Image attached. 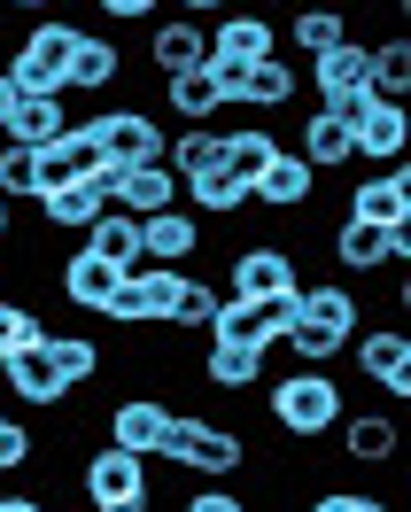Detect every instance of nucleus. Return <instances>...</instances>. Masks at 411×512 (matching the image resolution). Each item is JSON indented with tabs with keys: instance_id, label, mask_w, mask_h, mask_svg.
Masks as SVG:
<instances>
[{
	"instance_id": "dca6fc26",
	"label": "nucleus",
	"mask_w": 411,
	"mask_h": 512,
	"mask_svg": "<svg viewBox=\"0 0 411 512\" xmlns=\"http://www.w3.org/2000/svg\"><path fill=\"white\" fill-rule=\"evenodd\" d=\"M349 218L388 225V233H396V225H411V171H404V163H380L373 179L349 194Z\"/></svg>"
},
{
	"instance_id": "58836bf2",
	"label": "nucleus",
	"mask_w": 411,
	"mask_h": 512,
	"mask_svg": "<svg viewBox=\"0 0 411 512\" xmlns=\"http://www.w3.org/2000/svg\"><path fill=\"white\" fill-rule=\"evenodd\" d=\"M32 458H39V435L24 419H0V474H24Z\"/></svg>"
},
{
	"instance_id": "c85d7f7f",
	"label": "nucleus",
	"mask_w": 411,
	"mask_h": 512,
	"mask_svg": "<svg viewBox=\"0 0 411 512\" xmlns=\"http://www.w3.org/2000/svg\"><path fill=\"white\" fill-rule=\"evenodd\" d=\"M202 381L225 388V396H249L264 381V350H241V342H210L202 350Z\"/></svg>"
},
{
	"instance_id": "7c9ffc66",
	"label": "nucleus",
	"mask_w": 411,
	"mask_h": 512,
	"mask_svg": "<svg viewBox=\"0 0 411 512\" xmlns=\"http://www.w3.org/2000/svg\"><path fill=\"white\" fill-rule=\"evenodd\" d=\"M334 264H342V272H380V264H388V225L342 218L334 225Z\"/></svg>"
},
{
	"instance_id": "0eeeda50",
	"label": "nucleus",
	"mask_w": 411,
	"mask_h": 512,
	"mask_svg": "<svg viewBox=\"0 0 411 512\" xmlns=\"http://www.w3.org/2000/svg\"><path fill=\"white\" fill-rule=\"evenodd\" d=\"M264 55H280V32H272V16H249V8H233V16H218L210 24V78L225 86V109H233V78L249 63H264Z\"/></svg>"
},
{
	"instance_id": "4c0bfd02",
	"label": "nucleus",
	"mask_w": 411,
	"mask_h": 512,
	"mask_svg": "<svg viewBox=\"0 0 411 512\" xmlns=\"http://www.w3.org/2000/svg\"><path fill=\"white\" fill-rule=\"evenodd\" d=\"M32 342H47L39 311L24 303V295H0V357H8V350H32Z\"/></svg>"
},
{
	"instance_id": "f8f14e48",
	"label": "nucleus",
	"mask_w": 411,
	"mask_h": 512,
	"mask_svg": "<svg viewBox=\"0 0 411 512\" xmlns=\"http://www.w3.org/2000/svg\"><path fill=\"white\" fill-rule=\"evenodd\" d=\"M311 194H318V171L295 148H272V163L256 171V187H249V202H264V210H280V218H303L311 210Z\"/></svg>"
},
{
	"instance_id": "bb28decb",
	"label": "nucleus",
	"mask_w": 411,
	"mask_h": 512,
	"mask_svg": "<svg viewBox=\"0 0 411 512\" xmlns=\"http://www.w3.org/2000/svg\"><path fill=\"white\" fill-rule=\"evenodd\" d=\"M78 249L101 256V264H117V272H132V264H140V218H125V210H101V218L78 233Z\"/></svg>"
},
{
	"instance_id": "9d476101",
	"label": "nucleus",
	"mask_w": 411,
	"mask_h": 512,
	"mask_svg": "<svg viewBox=\"0 0 411 512\" xmlns=\"http://www.w3.org/2000/svg\"><path fill=\"white\" fill-rule=\"evenodd\" d=\"M0 388H8L24 412H63V404H70V381L55 373L47 342H32V350H8V357H0Z\"/></svg>"
},
{
	"instance_id": "ddd939ff",
	"label": "nucleus",
	"mask_w": 411,
	"mask_h": 512,
	"mask_svg": "<svg viewBox=\"0 0 411 512\" xmlns=\"http://www.w3.org/2000/svg\"><path fill=\"white\" fill-rule=\"evenodd\" d=\"M94 171H101V148L86 140V125H70L63 140L32 148V194H55V187H70V179H94Z\"/></svg>"
},
{
	"instance_id": "4468645a",
	"label": "nucleus",
	"mask_w": 411,
	"mask_h": 512,
	"mask_svg": "<svg viewBox=\"0 0 411 512\" xmlns=\"http://www.w3.org/2000/svg\"><path fill=\"white\" fill-rule=\"evenodd\" d=\"M179 202V179H171V163H125V171H109V210H125V218H156Z\"/></svg>"
},
{
	"instance_id": "7ed1b4c3",
	"label": "nucleus",
	"mask_w": 411,
	"mask_h": 512,
	"mask_svg": "<svg viewBox=\"0 0 411 512\" xmlns=\"http://www.w3.org/2000/svg\"><path fill=\"white\" fill-rule=\"evenodd\" d=\"M163 466H179V474H241V458H249V443L225 427V419H202V412H171V427H163V443H156Z\"/></svg>"
},
{
	"instance_id": "a19ab883",
	"label": "nucleus",
	"mask_w": 411,
	"mask_h": 512,
	"mask_svg": "<svg viewBox=\"0 0 411 512\" xmlns=\"http://www.w3.org/2000/svg\"><path fill=\"white\" fill-rule=\"evenodd\" d=\"M0 194H32V148H0Z\"/></svg>"
},
{
	"instance_id": "6e6552de",
	"label": "nucleus",
	"mask_w": 411,
	"mask_h": 512,
	"mask_svg": "<svg viewBox=\"0 0 411 512\" xmlns=\"http://www.w3.org/2000/svg\"><path fill=\"white\" fill-rule=\"evenodd\" d=\"M86 140L101 148V163L125 171V163H163V140H171V132H163L148 109H94V117H86Z\"/></svg>"
},
{
	"instance_id": "a211bd4d",
	"label": "nucleus",
	"mask_w": 411,
	"mask_h": 512,
	"mask_svg": "<svg viewBox=\"0 0 411 512\" xmlns=\"http://www.w3.org/2000/svg\"><path fill=\"white\" fill-rule=\"evenodd\" d=\"M349 148H357V156H373V163H404V148H411L404 101H373V109L349 125Z\"/></svg>"
},
{
	"instance_id": "4be33fe9",
	"label": "nucleus",
	"mask_w": 411,
	"mask_h": 512,
	"mask_svg": "<svg viewBox=\"0 0 411 512\" xmlns=\"http://www.w3.org/2000/svg\"><path fill=\"white\" fill-rule=\"evenodd\" d=\"M63 132H70V94H16V109H8V140L16 148H47Z\"/></svg>"
},
{
	"instance_id": "c9c22d12",
	"label": "nucleus",
	"mask_w": 411,
	"mask_h": 512,
	"mask_svg": "<svg viewBox=\"0 0 411 512\" xmlns=\"http://www.w3.org/2000/svg\"><path fill=\"white\" fill-rule=\"evenodd\" d=\"M218 280H194V272H187V280H179V303H171V319H163V326H179V334H210V319H218Z\"/></svg>"
},
{
	"instance_id": "5701e85b",
	"label": "nucleus",
	"mask_w": 411,
	"mask_h": 512,
	"mask_svg": "<svg viewBox=\"0 0 411 512\" xmlns=\"http://www.w3.org/2000/svg\"><path fill=\"white\" fill-rule=\"evenodd\" d=\"M349 39V8H326V0H295L287 8V47L311 63V55H326V47H342Z\"/></svg>"
},
{
	"instance_id": "1a4fd4ad",
	"label": "nucleus",
	"mask_w": 411,
	"mask_h": 512,
	"mask_svg": "<svg viewBox=\"0 0 411 512\" xmlns=\"http://www.w3.org/2000/svg\"><path fill=\"white\" fill-rule=\"evenodd\" d=\"M295 303H256V295H218V319H210V342H241V350H280Z\"/></svg>"
},
{
	"instance_id": "2eb2a0df",
	"label": "nucleus",
	"mask_w": 411,
	"mask_h": 512,
	"mask_svg": "<svg viewBox=\"0 0 411 512\" xmlns=\"http://www.w3.org/2000/svg\"><path fill=\"white\" fill-rule=\"evenodd\" d=\"M125 78V47L109 32H78V47H70V78H63V94H86V101H101L109 86Z\"/></svg>"
},
{
	"instance_id": "8fccbe9b",
	"label": "nucleus",
	"mask_w": 411,
	"mask_h": 512,
	"mask_svg": "<svg viewBox=\"0 0 411 512\" xmlns=\"http://www.w3.org/2000/svg\"><path fill=\"white\" fill-rule=\"evenodd\" d=\"M0 419H8V404H0Z\"/></svg>"
},
{
	"instance_id": "37998d69",
	"label": "nucleus",
	"mask_w": 411,
	"mask_h": 512,
	"mask_svg": "<svg viewBox=\"0 0 411 512\" xmlns=\"http://www.w3.org/2000/svg\"><path fill=\"white\" fill-rule=\"evenodd\" d=\"M94 8H109L117 24H148V8H156V0H94Z\"/></svg>"
},
{
	"instance_id": "de8ad7c7",
	"label": "nucleus",
	"mask_w": 411,
	"mask_h": 512,
	"mask_svg": "<svg viewBox=\"0 0 411 512\" xmlns=\"http://www.w3.org/2000/svg\"><path fill=\"white\" fill-rule=\"evenodd\" d=\"M8 233H16V218H8V194H0V249H8Z\"/></svg>"
},
{
	"instance_id": "20e7f679",
	"label": "nucleus",
	"mask_w": 411,
	"mask_h": 512,
	"mask_svg": "<svg viewBox=\"0 0 411 512\" xmlns=\"http://www.w3.org/2000/svg\"><path fill=\"white\" fill-rule=\"evenodd\" d=\"M78 489H86L94 512H156V466H148L140 450H117V443L86 450Z\"/></svg>"
},
{
	"instance_id": "9b49d317",
	"label": "nucleus",
	"mask_w": 411,
	"mask_h": 512,
	"mask_svg": "<svg viewBox=\"0 0 411 512\" xmlns=\"http://www.w3.org/2000/svg\"><path fill=\"white\" fill-rule=\"evenodd\" d=\"M349 350H357V373H365L380 396H396V404L411 396V334L404 326H373V334H357Z\"/></svg>"
},
{
	"instance_id": "79ce46f5",
	"label": "nucleus",
	"mask_w": 411,
	"mask_h": 512,
	"mask_svg": "<svg viewBox=\"0 0 411 512\" xmlns=\"http://www.w3.org/2000/svg\"><path fill=\"white\" fill-rule=\"evenodd\" d=\"M179 512H249V505H241V497H233L225 481H210V489H194V497H187Z\"/></svg>"
},
{
	"instance_id": "aec40b11",
	"label": "nucleus",
	"mask_w": 411,
	"mask_h": 512,
	"mask_svg": "<svg viewBox=\"0 0 411 512\" xmlns=\"http://www.w3.org/2000/svg\"><path fill=\"white\" fill-rule=\"evenodd\" d=\"M163 427H171V404H163V396H125V404L109 412V443H117V450H140V458H156Z\"/></svg>"
},
{
	"instance_id": "393cba45",
	"label": "nucleus",
	"mask_w": 411,
	"mask_h": 512,
	"mask_svg": "<svg viewBox=\"0 0 411 512\" xmlns=\"http://www.w3.org/2000/svg\"><path fill=\"white\" fill-rule=\"evenodd\" d=\"M109 210V194H101V179H70V187L39 194V218L55 225V233H86V225Z\"/></svg>"
},
{
	"instance_id": "412c9836",
	"label": "nucleus",
	"mask_w": 411,
	"mask_h": 512,
	"mask_svg": "<svg viewBox=\"0 0 411 512\" xmlns=\"http://www.w3.org/2000/svg\"><path fill=\"white\" fill-rule=\"evenodd\" d=\"M295 86H303V70L287 63V55H264V63H249L233 78V109H287Z\"/></svg>"
},
{
	"instance_id": "c03bdc74",
	"label": "nucleus",
	"mask_w": 411,
	"mask_h": 512,
	"mask_svg": "<svg viewBox=\"0 0 411 512\" xmlns=\"http://www.w3.org/2000/svg\"><path fill=\"white\" fill-rule=\"evenodd\" d=\"M0 512H47V497H32V489H0Z\"/></svg>"
},
{
	"instance_id": "e433bc0d",
	"label": "nucleus",
	"mask_w": 411,
	"mask_h": 512,
	"mask_svg": "<svg viewBox=\"0 0 411 512\" xmlns=\"http://www.w3.org/2000/svg\"><path fill=\"white\" fill-rule=\"evenodd\" d=\"M295 156L311 163V171H342V163L357 156V148H349V132L334 125V117H326V109H318L311 125H303V148H295Z\"/></svg>"
},
{
	"instance_id": "72a5a7b5",
	"label": "nucleus",
	"mask_w": 411,
	"mask_h": 512,
	"mask_svg": "<svg viewBox=\"0 0 411 512\" xmlns=\"http://www.w3.org/2000/svg\"><path fill=\"white\" fill-rule=\"evenodd\" d=\"M125 280L140 288V311H148V326H163V319H171V303H179V280H187V264H132Z\"/></svg>"
},
{
	"instance_id": "ea45409f",
	"label": "nucleus",
	"mask_w": 411,
	"mask_h": 512,
	"mask_svg": "<svg viewBox=\"0 0 411 512\" xmlns=\"http://www.w3.org/2000/svg\"><path fill=\"white\" fill-rule=\"evenodd\" d=\"M303 512H396L388 497H373V489H318Z\"/></svg>"
},
{
	"instance_id": "f3484780",
	"label": "nucleus",
	"mask_w": 411,
	"mask_h": 512,
	"mask_svg": "<svg viewBox=\"0 0 411 512\" xmlns=\"http://www.w3.org/2000/svg\"><path fill=\"white\" fill-rule=\"evenodd\" d=\"M202 249V218L194 210H156V218H140V264H187Z\"/></svg>"
},
{
	"instance_id": "6ab92c4d",
	"label": "nucleus",
	"mask_w": 411,
	"mask_h": 512,
	"mask_svg": "<svg viewBox=\"0 0 411 512\" xmlns=\"http://www.w3.org/2000/svg\"><path fill=\"white\" fill-rule=\"evenodd\" d=\"M163 101H171L179 125H218V117H225V86L210 78V63L171 70V78H163Z\"/></svg>"
},
{
	"instance_id": "a18cd8bd",
	"label": "nucleus",
	"mask_w": 411,
	"mask_h": 512,
	"mask_svg": "<svg viewBox=\"0 0 411 512\" xmlns=\"http://www.w3.org/2000/svg\"><path fill=\"white\" fill-rule=\"evenodd\" d=\"M171 8H187V16H218V8H233V0H171Z\"/></svg>"
},
{
	"instance_id": "f257e3e1",
	"label": "nucleus",
	"mask_w": 411,
	"mask_h": 512,
	"mask_svg": "<svg viewBox=\"0 0 411 512\" xmlns=\"http://www.w3.org/2000/svg\"><path fill=\"white\" fill-rule=\"evenodd\" d=\"M264 412H272V427H280L287 443H326L334 427H342V381H334V365H287V373H272V388H264Z\"/></svg>"
},
{
	"instance_id": "423d86ee",
	"label": "nucleus",
	"mask_w": 411,
	"mask_h": 512,
	"mask_svg": "<svg viewBox=\"0 0 411 512\" xmlns=\"http://www.w3.org/2000/svg\"><path fill=\"white\" fill-rule=\"evenodd\" d=\"M70 47H78V24H63V16L32 24V32L16 39V55H8V86H16V94H63Z\"/></svg>"
},
{
	"instance_id": "a878e982",
	"label": "nucleus",
	"mask_w": 411,
	"mask_h": 512,
	"mask_svg": "<svg viewBox=\"0 0 411 512\" xmlns=\"http://www.w3.org/2000/svg\"><path fill=\"white\" fill-rule=\"evenodd\" d=\"M202 55H210V32H202L194 16H163L156 39H148V63H156L163 78H171V70H194Z\"/></svg>"
},
{
	"instance_id": "2f4dec72",
	"label": "nucleus",
	"mask_w": 411,
	"mask_h": 512,
	"mask_svg": "<svg viewBox=\"0 0 411 512\" xmlns=\"http://www.w3.org/2000/svg\"><path fill=\"white\" fill-rule=\"evenodd\" d=\"M311 86H318V101H334V94H349V86H365V39H342V47L311 55Z\"/></svg>"
},
{
	"instance_id": "473e14b6",
	"label": "nucleus",
	"mask_w": 411,
	"mask_h": 512,
	"mask_svg": "<svg viewBox=\"0 0 411 512\" xmlns=\"http://www.w3.org/2000/svg\"><path fill=\"white\" fill-rule=\"evenodd\" d=\"M272 148H280L272 132H225L218 140V171L233 179V187H256V171L272 163Z\"/></svg>"
},
{
	"instance_id": "f03ea898",
	"label": "nucleus",
	"mask_w": 411,
	"mask_h": 512,
	"mask_svg": "<svg viewBox=\"0 0 411 512\" xmlns=\"http://www.w3.org/2000/svg\"><path fill=\"white\" fill-rule=\"evenodd\" d=\"M365 303H357V288H334V280H303V295H295V319H287V350H295V365H334V357L365 334Z\"/></svg>"
},
{
	"instance_id": "39448f33",
	"label": "nucleus",
	"mask_w": 411,
	"mask_h": 512,
	"mask_svg": "<svg viewBox=\"0 0 411 512\" xmlns=\"http://www.w3.org/2000/svg\"><path fill=\"white\" fill-rule=\"evenodd\" d=\"M225 295H256V303H295L303 295V256L287 241H249L225 256Z\"/></svg>"
},
{
	"instance_id": "f704fd0d",
	"label": "nucleus",
	"mask_w": 411,
	"mask_h": 512,
	"mask_svg": "<svg viewBox=\"0 0 411 512\" xmlns=\"http://www.w3.org/2000/svg\"><path fill=\"white\" fill-rule=\"evenodd\" d=\"M47 357H55V373H63L70 388H94V373H101V342L94 334H47Z\"/></svg>"
},
{
	"instance_id": "c756f323",
	"label": "nucleus",
	"mask_w": 411,
	"mask_h": 512,
	"mask_svg": "<svg viewBox=\"0 0 411 512\" xmlns=\"http://www.w3.org/2000/svg\"><path fill=\"white\" fill-rule=\"evenodd\" d=\"M365 86H373L380 101H404V94H411V39H404V32L365 47Z\"/></svg>"
},
{
	"instance_id": "09e8293b",
	"label": "nucleus",
	"mask_w": 411,
	"mask_h": 512,
	"mask_svg": "<svg viewBox=\"0 0 411 512\" xmlns=\"http://www.w3.org/2000/svg\"><path fill=\"white\" fill-rule=\"evenodd\" d=\"M0 8H47V0H0Z\"/></svg>"
},
{
	"instance_id": "cd10ccee",
	"label": "nucleus",
	"mask_w": 411,
	"mask_h": 512,
	"mask_svg": "<svg viewBox=\"0 0 411 512\" xmlns=\"http://www.w3.org/2000/svg\"><path fill=\"white\" fill-rule=\"evenodd\" d=\"M334 435H342V450L357 458V466H388V458H396V443H404L388 412H342V427H334Z\"/></svg>"
},
{
	"instance_id": "b1692460",
	"label": "nucleus",
	"mask_w": 411,
	"mask_h": 512,
	"mask_svg": "<svg viewBox=\"0 0 411 512\" xmlns=\"http://www.w3.org/2000/svg\"><path fill=\"white\" fill-rule=\"evenodd\" d=\"M117 280H125V272H117V264H101V256H86V249L63 256V303H78L86 319H101V311H109Z\"/></svg>"
},
{
	"instance_id": "49530a36",
	"label": "nucleus",
	"mask_w": 411,
	"mask_h": 512,
	"mask_svg": "<svg viewBox=\"0 0 411 512\" xmlns=\"http://www.w3.org/2000/svg\"><path fill=\"white\" fill-rule=\"evenodd\" d=\"M8 109H16V86H8V70H0V132H8Z\"/></svg>"
}]
</instances>
